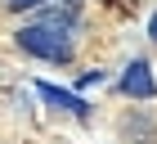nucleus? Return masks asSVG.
Listing matches in <instances>:
<instances>
[{
	"instance_id": "nucleus-1",
	"label": "nucleus",
	"mask_w": 157,
	"mask_h": 144,
	"mask_svg": "<svg viewBox=\"0 0 157 144\" xmlns=\"http://www.w3.org/2000/svg\"><path fill=\"white\" fill-rule=\"evenodd\" d=\"M13 41H18V50L36 54V59H49V63H67V59H72V36L49 32V27H40V23L23 27V32L13 36Z\"/></svg>"
},
{
	"instance_id": "nucleus-3",
	"label": "nucleus",
	"mask_w": 157,
	"mask_h": 144,
	"mask_svg": "<svg viewBox=\"0 0 157 144\" xmlns=\"http://www.w3.org/2000/svg\"><path fill=\"white\" fill-rule=\"evenodd\" d=\"M36 95L45 99V104L63 108V113H72V117H90V104H85L81 95H72V90H59V86H45V81H36Z\"/></svg>"
},
{
	"instance_id": "nucleus-2",
	"label": "nucleus",
	"mask_w": 157,
	"mask_h": 144,
	"mask_svg": "<svg viewBox=\"0 0 157 144\" xmlns=\"http://www.w3.org/2000/svg\"><path fill=\"white\" fill-rule=\"evenodd\" d=\"M121 95H130V99H153L157 95V81H153V68H148L144 59H135L130 68L121 72V81H117Z\"/></svg>"
},
{
	"instance_id": "nucleus-4",
	"label": "nucleus",
	"mask_w": 157,
	"mask_h": 144,
	"mask_svg": "<svg viewBox=\"0 0 157 144\" xmlns=\"http://www.w3.org/2000/svg\"><path fill=\"white\" fill-rule=\"evenodd\" d=\"M5 5H9V9H36L40 0H5Z\"/></svg>"
},
{
	"instance_id": "nucleus-5",
	"label": "nucleus",
	"mask_w": 157,
	"mask_h": 144,
	"mask_svg": "<svg viewBox=\"0 0 157 144\" xmlns=\"http://www.w3.org/2000/svg\"><path fill=\"white\" fill-rule=\"evenodd\" d=\"M148 36H153V41H157V14H153V23H148Z\"/></svg>"
},
{
	"instance_id": "nucleus-6",
	"label": "nucleus",
	"mask_w": 157,
	"mask_h": 144,
	"mask_svg": "<svg viewBox=\"0 0 157 144\" xmlns=\"http://www.w3.org/2000/svg\"><path fill=\"white\" fill-rule=\"evenodd\" d=\"M59 5H81V0H59Z\"/></svg>"
}]
</instances>
